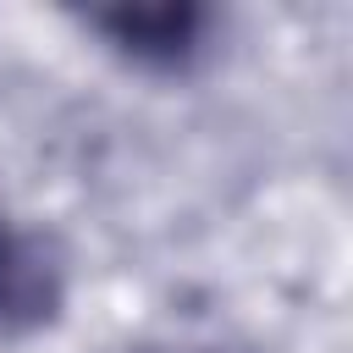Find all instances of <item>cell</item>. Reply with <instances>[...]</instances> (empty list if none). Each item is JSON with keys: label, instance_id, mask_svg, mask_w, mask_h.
<instances>
[{"label": "cell", "instance_id": "cell-2", "mask_svg": "<svg viewBox=\"0 0 353 353\" xmlns=\"http://www.w3.org/2000/svg\"><path fill=\"white\" fill-rule=\"evenodd\" d=\"M61 265L44 248V237L17 232L0 215V331H33L44 320H55L61 309Z\"/></svg>", "mask_w": 353, "mask_h": 353}, {"label": "cell", "instance_id": "cell-1", "mask_svg": "<svg viewBox=\"0 0 353 353\" xmlns=\"http://www.w3.org/2000/svg\"><path fill=\"white\" fill-rule=\"evenodd\" d=\"M94 33H105L127 61L154 66V72H182L210 33L204 6H127V11H94Z\"/></svg>", "mask_w": 353, "mask_h": 353}]
</instances>
